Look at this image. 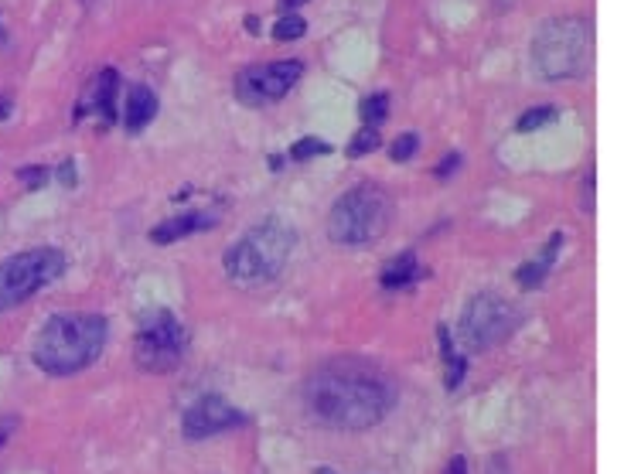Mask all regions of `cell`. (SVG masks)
I'll use <instances>...</instances> for the list:
<instances>
[{"mask_svg":"<svg viewBox=\"0 0 624 474\" xmlns=\"http://www.w3.org/2000/svg\"><path fill=\"white\" fill-rule=\"evenodd\" d=\"M399 389L369 359H328L307 376L304 403L321 423L338 430H369L393 413Z\"/></svg>","mask_w":624,"mask_h":474,"instance_id":"obj_1","label":"cell"},{"mask_svg":"<svg viewBox=\"0 0 624 474\" xmlns=\"http://www.w3.org/2000/svg\"><path fill=\"white\" fill-rule=\"evenodd\" d=\"M106 338H110V324H106L103 314H52L45 328L38 331L31 359L45 376H79L82 369H89L103 355Z\"/></svg>","mask_w":624,"mask_h":474,"instance_id":"obj_2","label":"cell"},{"mask_svg":"<svg viewBox=\"0 0 624 474\" xmlns=\"http://www.w3.org/2000/svg\"><path fill=\"white\" fill-rule=\"evenodd\" d=\"M297 232L280 219H266L260 226L246 229L239 243L226 249V277L236 287L256 290L266 287L287 270L290 253H294Z\"/></svg>","mask_w":624,"mask_h":474,"instance_id":"obj_3","label":"cell"},{"mask_svg":"<svg viewBox=\"0 0 624 474\" xmlns=\"http://www.w3.org/2000/svg\"><path fill=\"white\" fill-rule=\"evenodd\" d=\"M393 222V198L379 185H359L338 198L328 212V236L338 246H372Z\"/></svg>","mask_w":624,"mask_h":474,"instance_id":"obj_4","label":"cell"},{"mask_svg":"<svg viewBox=\"0 0 624 474\" xmlns=\"http://www.w3.org/2000/svg\"><path fill=\"white\" fill-rule=\"evenodd\" d=\"M590 48L594 31L584 18H556L532 38V65L546 79H577L590 69Z\"/></svg>","mask_w":624,"mask_h":474,"instance_id":"obj_5","label":"cell"},{"mask_svg":"<svg viewBox=\"0 0 624 474\" xmlns=\"http://www.w3.org/2000/svg\"><path fill=\"white\" fill-rule=\"evenodd\" d=\"M65 253L52 246L24 249L7 260H0V314L14 311V307L28 304L38 290L55 284L65 273Z\"/></svg>","mask_w":624,"mask_h":474,"instance_id":"obj_6","label":"cell"},{"mask_svg":"<svg viewBox=\"0 0 624 474\" xmlns=\"http://www.w3.org/2000/svg\"><path fill=\"white\" fill-rule=\"evenodd\" d=\"M185 348L188 335L178 314L151 311L144 314L137 338H133V362H137V369L151 372V376H164V372L178 369L181 359H185Z\"/></svg>","mask_w":624,"mask_h":474,"instance_id":"obj_7","label":"cell"},{"mask_svg":"<svg viewBox=\"0 0 624 474\" xmlns=\"http://www.w3.org/2000/svg\"><path fill=\"white\" fill-rule=\"evenodd\" d=\"M522 311L512 301L498 294H478L471 297L461 314V342L471 352H492L502 342L519 331Z\"/></svg>","mask_w":624,"mask_h":474,"instance_id":"obj_8","label":"cell"},{"mask_svg":"<svg viewBox=\"0 0 624 474\" xmlns=\"http://www.w3.org/2000/svg\"><path fill=\"white\" fill-rule=\"evenodd\" d=\"M301 76H304V62H297V58H284V62H263V65L246 69L243 76L236 79V93L249 106L277 103V99H284L290 89L301 82Z\"/></svg>","mask_w":624,"mask_h":474,"instance_id":"obj_9","label":"cell"},{"mask_svg":"<svg viewBox=\"0 0 624 474\" xmlns=\"http://www.w3.org/2000/svg\"><path fill=\"white\" fill-rule=\"evenodd\" d=\"M246 423V413H239L236 406L226 403L222 396H202L185 410L181 417V427H185L188 440H202V437H215L226 434V430H236Z\"/></svg>","mask_w":624,"mask_h":474,"instance_id":"obj_10","label":"cell"},{"mask_svg":"<svg viewBox=\"0 0 624 474\" xmlns=\"http://www.w3.org/2000/svg\"><path fill=\"white\" fill-rule=\"evenodd\" d=\"M116 99H120V76H116V69L96 72V76L89 79L86 93L79 96L76 120L93 116L99 127H113L116 123Z\"/></svg>","mask_w":624,"mask_h":474,"instance_id":"obj_11","label":"cell"},{"mask_svg":"<svg viewBox=\"0 0 624 474\" xmlns=\"http://www.w3.org/2000/svg\"><path fill=\"white\" fill-rule=\"evenodd\" d=\"M219 226V212H178L171 215V219L157 222L151 229V243L157 246H168V243H178V239H188L191 232H202V229H212Z\"/></svg>","mask_w":624,"mask_h":474,"instance_id":"obj_12","label":"cell"},{"mask_svg":"<svg viewBox=\"0 0 624 474\" xmlns=\"http://www.w3.org/2000/svg\"><path fill=\"white\" fill-rule=\"evenodd\" d=\"M420 273H423V266H420V260H416V253H413V249H406V253L393 256V260H389L386 266H382L379 284H382V290H389V294H396V290L413 287L416 280H420Z\"/></svg>","mask_w":624,"mask_h":474,"instance_id":"obj_13","label":"cell"},{"mask_svg":"<svg viewBox=\"0 0 624 474\" xmlns=\"http://www.w3.org/2000/svg\"><path fill=\"white\" fill-rule=\"evenodd\" d=\"M157 116V96L147 86H133L123 103V123L130 133H140Z\"/></svg>","mask_w":624,"mask_h":474,"instance_id":"obj_14","label":"cell"},{"mask_svg":"<svg viewBox=\"0 0 624 474\" xmlns=\"http://www.w3.org/2000/svg\"><path fill=\"white\" fill-rule=\"evenodd\" d=\"M560 246H563V232H553L546 249H543V256H539V260L522 263V270L515 273V280H519L522 287H539V284H543V280L549 277V270H553V260H556V253H560Z\"/></svg>","mask_w":624,"mask_h":474,"instance_id":"obj_15","label":"cell"},{"mask_svg":"<svg viewBox=\"0 0 624 474\" xmlns=\"http://www.w3.org/2000/svg\"><path fill=\"white\" fill-rule=\"evenodd\" d=\"M437 338H440V355H444V365H447L444 386L454 393V389L464 382V372H468V362H464V355L454 348V342H451V328H447V324H440V328H437Z\"/></svg>","mask_w":624,"mask_h":474,"instance_id":"obj_16","label":"cell"},{"mask_svg":"<svg viewBox=\"0 0 624 474\" xmlns=\"http://www.w3.org/2000/svg\"><path fill=\"white\" fill-rule=\"evenodd\" d=\"M359 113H362V123H365V127H379V123L386 120V113H389V96H386V93L365 96V99H362V106H359Z\"/></svg>","mask_w":624,"mask_h":474,"instance_id":"obj_17","label":"cell"},{"mask_svg":"<svg viewBox=\"0 0 624 474\" xmlns=\"http://www.w3.org/2000/svg\"><path fill=\"white\" fill-rule=\"evenodd\" d=\"M556 116H560V110H556V106H536V110H526V113L519 116L515 130H519V133H532V130L546 127V123H553Z\"/></svg>","mask_w":624,"mask_h":474,"instance_id":"obj_18","label":"cell"},{"mask_svg":"<svg viewBox=\"0 0 624 474\" xmlns=\"http://www.w3.org/2000/svg\"><path fill=\"white\" fill-rule=\"evenodd\" d=\"M304 31H307V21L301 14H284V18L273 24V38L277 41H297V38H304Z\"/></svg>","mask_w":624,"mask_h":474,"instance_id":"obj_19","label":"cell"},{"mask_svg":"<svg viewBox=\"0 0 624 474\" xmlns=\"http://www.w3.org/2000/svg\"><path fill=\"white\" fill-rule=\"evenodd\" d=\"M379 144H382L379 127H365V130L355 133V140H352V144H348V157H355V161H359V157H365V154L376 151Z\"/></svg>","mask_w":624,"mask_h":474,"instance_id":"obj_20","label":"cell"},{"mask_svg":"<svg viewBox=\"0 0 624 474\" xmlns=\"http://www.w3.org/2000/svg\"><path fill=\"white\" fill-rule=\"evenodd\" d=\"M314 154H331V144H324L318 137H304L290 147V157H294V161H311Z\"/></svg>","mask_w":624,"mask_h":474,"instance_id":"obj_21","label":"cell"},{"mask_svg":"<svg viewBox=\"0 0 624 474\" xmlns=\"http://www.w3.org/2000/svg\"><path fill=\"white\" fill-rule=\"evenodd\" d=\"M416 151H420V137H416V133H403V137L393 140V147H389V157L403 164V161H410V157H416Z\"/></svg>","mask_w":624,"mask_h":474,"instance_id":"obj_22","label":"cell"},{"mask_svg":"<svg viewBox=\"0 0 624 474\" xmlns=\"http://www.w3.org/2000/svg\"><path fill=\"white\" fill-rule=\"evenodd\" d=\"M48 174H52L48 168H21V171H18V178H21L28 188H45Z\"/></svg>","mask_w":624,"mask_h":474,"instance_id":"obj_23","label":"cell"},{"mask_svg":"<svg viewBox=\"0 0 624 474\" xmlns=\"http://www.w3.org/2000/svg\"><path fill=\"white\" fill-rule=\"evenodd\" d=\"M457 168H461V154H447L437 168V178H447V174H454Z\"/></svg>","mask_w":624,"mask_h":474,"instance_id":"obj_24","label":"cell"},{"mask_svg":"<svg viewBox=\"0 0 624 474\" xmlns=\"http://www.w3.org/2000/svg\"><path fill=\"white\" fill-rule=\"evenodd\" d=\"M584 205H587V215H594V171L584 178Z\"/></svg>","mask_w":624,"mask_h":474,"instance_id":"obj_25","label":"cell"},{"mask_svg":"<svg viewBox=\"0 0 624 474\" xmlns=\"http://www.w3.org/2000/svg\"><path fill=\"white\" fill-rule=\"evenodd\" d=\"M444 474H468V461H464L461 454H454L451 457V464L444 468Z\"/></svg>","mask_w":624,"mask_h":474,"instance_id":"obj_26","label":"cell"},{"mask_svg":"<svg viewBox=\"0 0 624 474\" xmlns=\"http://www.w3.org/2000/svg\"><path fill=\"white\" fill-rule=\"evenodd\" d=\"M58 174H62L65 185H76V168H72V161H65L62 168H58Z\"/></svg>","mask_w":624,"mask_h":474,"instance_id":"obj_27","label":"cell"},{"mask_svg":"<svg viewBox=\"0 0 624 474\" xmlns=\"http://www.w3.org/2000/svg\"><path fill=\"white\" fill-rule=\"evenodd\" d=\"M301 4H307V0H280V11H294V7H301Z\"/></svg>","mask_w":624,"mask_h":474,"instance_id":"obj_28","label":"cell"},{"mask_svg":"<svg viewBox=\"0 0 624 474\" xmlns=\"http://www.w3.org/2000/svg\"><path fill=\"white\" fill-rule=\"evenodd\" d=\"M7 113H11V99H7V96H0V120H4Z\"/></svg>","mask_w":624,"mask_h":474,"instance_id":"obj_29","label":"cell"},{"mask_svg":"<svg viewBox=\"0 0 624 474\" xmlns=\"http://www.w3.org/2000/svg\"><path fill=\"white\" fill-rule=\"evenodd\" d=\"M246 31L249 35H260V24H256V18H246Z\"/></svg>","mask_w":624,"mask_h":474,"instance_id":"obj_30","label":"cell"},{"mask_svg":"<svg viewBox=\"0 0 624 474\" xmlns=\"http://www.w3.org/2000/svg\"><path fill=\"white\" fill-rule=\"evenodd\" d=\"M318 474H331V471H318Z\"/></svg>","mask_w":624,"mask_h":474,"instance_id":"obj_31","label":"cell"},{"mask_svg":"<svg viewBox=\"0 0 624 474\" xmlns=\"http://www.w3.org/2000/svg\"><path fill=\"white\" fill-rule=\"evenodd\" d=\"M0 38H4V35H0Z\"/></svg>","mask_w":624,"mask_h":474,"instance_id":"obj_32","label":"cell"}]
</instances>
